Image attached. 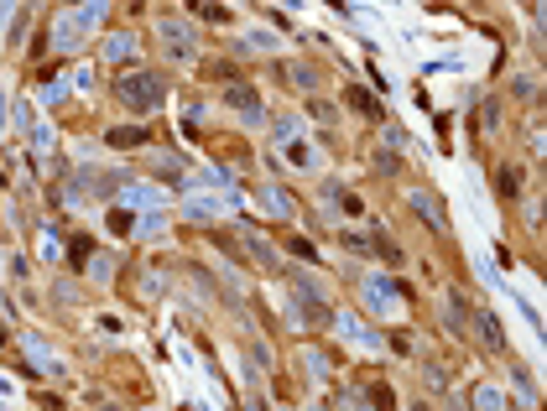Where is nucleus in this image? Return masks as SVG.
Wrapping results in <instances>:
<instances>
[{
  "mask_svg": "<svg viewBox=\"0 0 547 411\" xmlns=\"http://www.w3.org/2000/svg\"><path fill=\"white\" fill-rule=\"evenodd\" d=\"M156 32L167 36V42H172V52H193V32L183 21H172V16H162V21H156Z\"/></svg>",
  "mask_w": 547,
  "mask_h": 411,
  "instance_id": "obj_4",
  "label": "nucleus"
},
{
  "mask_svg": "<svg viewBox=\"0 0 547 411\" xmlns=\"http://www.w3.org/2000/svg\"><path fill=\"white\" fill-rule=\"evenodd\" d=\"M344 105H349V109H360V115H365V120H381V105H375V94H365L360 83H349Z\"/></svg>",
  "mask_w": 547,
  "mask_h": 411,
  "instance_id": "obj_5",
  "label": "nucleus"
},
{
  "mask_svg": "<svg viewBox=\"0 0 547 411\" xmlns=\"http://www.w3.org/2000/svg\"><path fill=\"white\" fill-rule=\"evenodd\" d=\"M495 182H500V198H516V193H522V172H516L511 162L500 167V177H495Z\"/></svg>",
  "mask_w": 547,
  "mask_h": 411,
  "instance_id": "obj_7",
  "label": "nucleus"
},
{
  "mask_svg": "<svg viewBox=\"0 0 547 411\" xmlns=\"http://www.w3.org/2000/svg\"><path fill=\"white\" fill-rule=\"evenodd\" d=\"M479 333H485L490 349H500V344H506V339H500V323H495V317H479Z\"/></svg>",
  "mask_w": 547,
  "mask_h": 411,
  "instance_id": "obj_11",
  "label": "nucleus"
},
{
  "mask_svg": "<svg viewBox=\"0 0 547 411\" xmlns=\"http://www.w3.org/2000/svg\"><path fill=\"white\" fill-rule=\"evenodd\" d=\"M287 156H292V162H298L302 172H313V167H318V156H313V151H308L302 141H287Z\"/></svg>",
  "mask_w": 547,
  "mask_h": 411,
  "instance_id": "obj_8",
  "label": "nucleus"
},
{
  "mask_svg": "<svg viewBox=\"0 0 547 411\" xmlns=\"http://www.w3.org/2000/svg\"><path fill=\"white\" fill-rule=\"evenodd\" d=\"M152 141V130L146 125H120V130H105V146H115V151H131V146H146Z\"/></svg>",
  "mask_w": 547,
  "mask_h": 411,
  "instance_id": "obj_3",
  "label": "nucleus"
},
{
  "mask_svg": "<svg viewBox=\"0 0 547 411\" xmlns=\"http://www.w3.org/2000/svg\"><path fill=\"white\" fill-rule=\"evenodd\" d=\"M225 105H229V109H240L245 120H261V94H256L250 83H240V78H229V83H225Z\"/></svg>",
  "mask_w": 547,
  "mask_h": 411,
  "instance_id": "obj_2",
  "label": "nucleus"
},
{
  "mask_svg": "<svg viewBox=\"0 0 547 411\" xmlns=\"http://www.w3.org/2000/svg\"><path fill=\"white\" fill-rule=\"evenodd\" d=\"M115 99L146 115V109L162 105V78H156V73H125V78L115 83Z\"/></svg>",
  "mask_w": 547,
  "mask_h": 411,
  "instance_id": "obj_1",
  "label": "nucleus"
},
{
  "mask_svg": "<svg viewBox=\"0 0 547 411\" xmlns=\"http://www.w3.org/2000/svg\"><path fill=\"white\" fill-rule=\"evenodd\" d=\"M475 401H479V406H485V411H500V396H495V390H479Z\"/></svg>",
  "mask_w": 547,
  "mask_h": 411,
  "instance_id": "obj_14",
  "label": "nucleus"
},
{
  "mask_svg": "<svg viewBox=\"0 0 547 411\" xmlns=\"http://www.w3.org/2000/svg\"><path fill=\"white\" fill-rule=\"evenodd\" d=\"M475 120H485V130H495V105H490V99H485V105L475 109Z\"/></svg>",
  "mask_w": 547,
  "mask_h": 411,
  "instance_id": "obj_13",
  "label": "nucleus"
},
{
  "mask_svg": "<svg viewBox=\"0 0 547 411\" xmlns=\"http://www.w3.org/2000/svg\"><path fill=\"white\" fill-rule=\"evenodd\" d=\"M110 229H115V235H125V229H131V213H125V209H110Z\"/></svg>",
  "mask_w": 547,
  "mask_h": 411,
  "instance_id": "obj_12",
  "label": "nucleus"
},
{
  "mask_svg": "<svg viewBox=\"0 0 547 411\" xmlns=\"http://www.w3.org/2000/svg\"><path fill=\"white\" fill-rule=\"evenodd\" d=\"M79 26L83 21H58V48H79Z\"/></svg>",
  "mask_w": 547,
  "mask_h": 411,
  "instance_id": "obj_10",
  "label": "nucleus"
},
{
  "mask_svg": "<svg viewBox=\"0 0 547 411\" xmlns=\"http://www.w3.org/2000/svg\"><path fill=\"white\" fill-rule=\"evenodd\" d=\"M131 52H136V42H131V36H110V63H125Z\"/></svg>",
  "mask_w": 547,
  "mask_h": 411,
  "instance_id": "obj_9",
  "label": "nucleus"
},
{
  "mask_svg": "<svg viewBox=\"0 0 547 411\" xmlns=\"http://www.w3.org/2000/svg\"><path fill=\"white\" fill-rule=\"evenodd\" d=\"M282 78H292V89H313L318 73H313V63H282Z\"/></svg>",
  "mask_w": 547,
  "mask_h": 411,
  "instance_id": "obj_6",
  "label": "nucleus"
}]
</instances>
